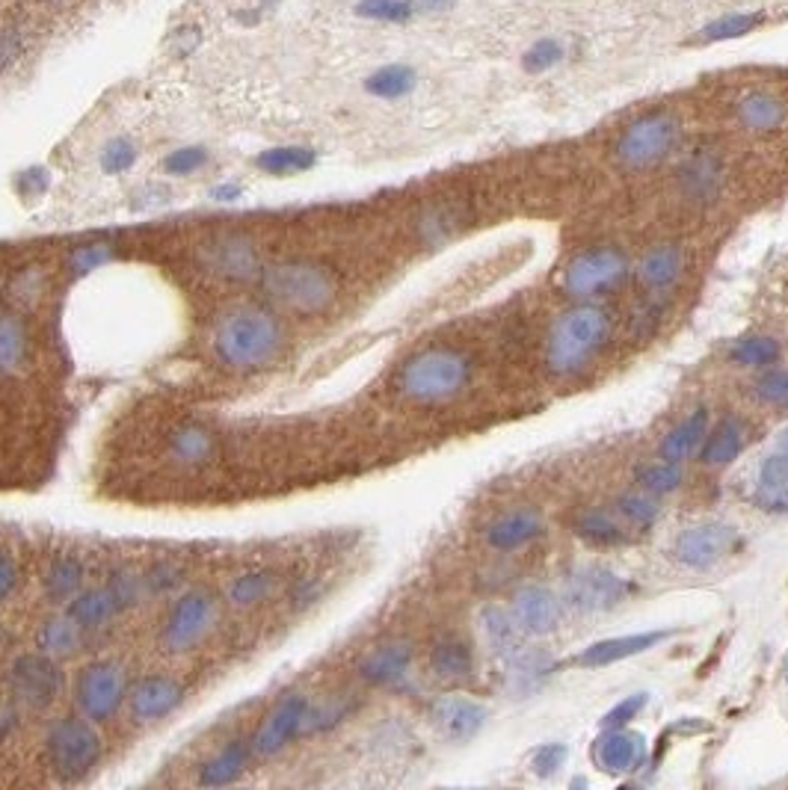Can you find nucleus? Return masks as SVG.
Masks as SVG:
<instances>
[{"label": "nucleus", "instance_id": "nucleus-1", "mask_svg": "<svg viewBox=\"0 0 788 790\" xmlns=\"http://www.w3.org/2000/svg\"><path fill=\"white\" fill-rule=\"evenodd\" d=\"M208 349L229 373H255L270 368L285 349V326L261 305H234L211 326Z\"/></svg>", "mask_w": 788, "mask_h": 790}, {"label": "nucleus", "instance_id": "nucleus-2", "mask_svg": "<svg viewBox=\"0 0 788 790\" xmlns=\"http://www.w3.org/2000/svg\"><path fill=\"white\" fill-rule=\"evenodd\" d=\"M261 294L267 296L276 308L294 314H321L335 303V278L333 273L315 261L291 257L279 261L261 270L259 276Z\"/></svg>", "mask_w": 788, "mask_h": 790}, {"label": "nucleus", "instance_id": "nucleus-3", "mask_svg": "<svg viewBox=\"0 0 788 790\" xmlns=\"http://www.w3.org/2000/svg\"><path fill=\"white\" fill-rule=\"evenodd\" d=\"M472 379V361L460 349L433 347L418 352L400 368V394L416 403H439L460 394Z\"/></svg>", "mask_w": 788, "mask_h": 790}, {"label": "nucleus", "instance_id": "nucleus-4", "mask_svg": "<svg viewBox=\"0 0 788 790\" xmlns=\"http://www.w3.org/2000/svg\"><path fill=\"white\" fill-rule=\"evenodd\" d=\"M104 755L95 723L86 717H60L45 731V763L56 781L77 784L93 776Z\"/></svg>", "mask_w": 788, "mask_h": 790}, {"label": "nucleus", "instance_id": "nucleus-5", "mask_svg": "<svg viewBox=\"0 0 788 790\" xmlns=\"http://www.w3.org/2000/svg\"><path fill=\"white\" fill-rule=\"evenodd\" d=\"M611 335V320L602 308L581 305L566 312L548 338V368L557 377H572L585 368L596 349Z\"/></svg>", "mask_w": 788, "mask_h": 790}, {"label": "nucleus", "instance_id": "nucleus-6", "mask_svg": "<svg viewBox=\"0 0 788 790\" xmlns=\"http://www.w3.org/2000/svg\"><path fill=\"white\" fill-rule=\"evenodd\" d=\"M128 675L116 661H93L77 672L75 678V705L86 719L111 723L119 708L128 702Z\"/></svg>", "mask_w": 788, "mask_h": 790}, {"label": "nucleus", "instance_id": "nucleus-7", "mask_svg": "<svg viewBox=\"0 0 788 790\" xmlns=\"http://www.w3.org/2000/svg\"><path fill=\"white\" fill-rule=\"evenodd\" d=\"M217 619V596L211 589H187L169 607L164 628H160V645L172 654H185L202 643Z\"/></svg>", "mask_w": 788, "mask_h": 790}, {"label": "nucleus", "instance_id": "nucleus-8", "mask_svg": "<svg viewBox=\"0 0 788 790\" xmlns=\"http://www.w3.org/2000/svg\"><path fill=\"white\" fill-rule=\"evenodd\" d=\"M7 689L21 708L45 710L63 693V670L45 652L19 654L7 670Z\"/></svg>", "mask_w": 788, "mask_h": 790}, {"label": "nucleus", "instance_id": "nucleus-9", "mask_svg": "<svg viewBox=\"0 0 788 790\" xmlns=\"http://www.w3.org/2000/svg\"><path fill=\"white\" fill-rule=\"evenodd\" d=\"M308 705L312 702L303 693H288V696L279 698L276 705L270 708L267 717H264V723L255 728V735L250 737L252 755L255 758H273L282 749H288L291 740H297L300 731H303Z\"/></svg>", "mask_w": 788, "mask_h": 790}, {"label": "nucleus", "instance_id": "nucleus-10", "mask_svg": "<svg viewBox=\"0 0 788 790\" xmlns=\"http://www.w3.org/2000/svg\"><path fill=\"white\" fill-rule=\"evenodd\" d=\"M679 125L670 116H647V119L634 122L626 134H622L617 155L626 166H650L655 160L668 155L670 148L676 146Z\"/></svg>", "mask_w": 788, "mask_h": 790}, {"label": "nucleus", "instance_id": "nucleus-11", "mask_svg": "<svg viewBox=\"0 0 788 790\" xmlns=\"http://www.w3.org/2000/svg\"><path fill=\"white\" fill-rule=\"evenodd\" d=\"M185 684L164 672H151L128 689V710L137 723H160L185 705Z\"/></svg>", "mask_w": 788, "mask_h": 790}, {"label": "nucleus", "instance_id": "nucleus-12", "mask_svg": "<svg viewBox=\"0 0 788 790\" xmlns=\"http://www.w3.org/2000/svg\"><path fill=\"white\" fill-rule=\"evenodd\" d=\"M202 267L208 273L229 282H252L261 276V257L259 249L250 238L241 234H225L202 246Z\"/></svg>", "mask_w": 788, "mask_h": 790}, {"label": "nucleus", "instance_id": "nucleus-13", "mask_svg": "<svg viewBox=\"0 0 788 790\" xmlns=\"http://www.w3.org/2000/svg\"><path fill=\"white\" fill-rule=\"evenodd\" d=\"M626 276V257L617 249H593L578 255L566 270V291L576 296L596 294Z\"/></svg>", "mask_w": 788, "mask_h": 790}, {"label": "nucleus", "instance_id": "nucleus-14", "mask_svg": "<svg viewBox=\"0 0 788 790\" xmlns=\"http://www.w3.org/2000/svg\"><path fill=\"white\" fill-rule=\"evenodd\" d=\"M735 545L733 527L726 524H696L676 539V560L687 569H708L729 554Z\"/></svg>", "mask_w": 788, "mask_h": 790}, {"label": "nucleus", "instance_id": "nucleus-15", "mask_svg": "<svg viewBox=\"0 0 788 790\" xmlns=\"http://www.w3.org/2000/svg\"><path fill=\"white\" fill-rule=\"evenodd\" d=\"M626 589H629L626 580L611 575V571L587 569L569 578L566 598H569V604L576 607V610L593 613V610H608V607L620 604L622 598H626Z\"/></svg>", "mask_w": 788, "mask_h": 790}, {"label": "nucleus", "instance_id": "nucleus-16", "mask_svg": "<svg viewBox=\"0 0 788 790\" xmlns=\"http://www.w3.org/2000/svg\"><path fill=\"white\" fill-rule=\"evenodd\" d=\"M125 613V604L119 601V596L113 592L107 583L95 589H81L69 604H65V617L72 619L77 628H84L86 634L90 631H102L111 622Z\"/></svg>", "mask_w": 788, "mask_h": 790}, {"label": "nucleus", "instance_id": "nucleus-17", "mask_svg": "<svg viewBox=\"0 0 788 790\" xmlns=\"http://www.w3.org/2000/svg\"><path fill=\"white\" fill-rule=\"evenodd\" d=\"M430 717L451 740H472L486 723V708L465 696H445L433 705Z\"/></svg>", "mask_w": 788, "mask_h": 790}, {"label": "nucleus", "instance_id": "nucleus-18", "mask_svg": "<svg viewBox=\"0 0 788 790\" xmlns=\"http://www.w3.org/2000/svg\"><path fill=\"white\" fill-rule=\"evenodd\" d=\"M513 619L519 622L525 634H551L560 622V604L557 598L543 587L522 589L513 604Z\"/></svg>", "mask_w": 788, "mask_h": 790}, {"label": "nucleus", "instance_id": "nucleus-19", "mask_svg": "<svg viewBox=\"0 0 788 790\" xmlns=\"http://www.w3.org/2000/svg\"><path fill=\"white\" fill-rule=\"evenodd\" d=\"M86 566L77 554H54L42 571V592L51 604H69L84 589Z\"/></svg>", "mask_w": 788, "mask_h": 790}, {"label": "nucleus", "instance_id": "nucleus-20", "mask_svg": "<svg viewBox=\"0 0 788 790\" xmlns=\"http://www.w3.org/2000/svg\"><path fill=\"white\" fill-rule=\"evenodd\" d=\"M252 758H255V755H252L250 740H243V737L229 740L220 752L213 755L211 761L202 763L196 784H202V788H223V784H234V781L243 776V770L250 767Z\"/></svg>", "mask_w": 788, "mask_h": 790}, {"label": "nucleus", "instance_id": "nucleus-21", "mask_svg": "<svg viewBox=\"0 0 788 790\" xmlns=\"http://www.w3.org/2000/svg\"><path fill=\"white\" fill-rule=\"evenodd\" d=\"M668 631H650V634H634V636H617V640H602V643L590 645L585 654H578L576 666L593 670V666H608V663L626 661L634 654L647 652L652 645H659L661 640H668Z\"/></svg>", "mask_w": 788, "mask_h": 790}, {"label": "nucleus", "instance_id": "nucleus-22", "mask_svg": "<svg viewBox=\"0 0 788 790\" xmlns=\"http://www.w3.org/2000/svg\"><path fill=\"white\" fill-rule=\"evenodd\" d=\"M409 663H412V649L407 643H389L374 649L359 663V675L374 687H389V684H398L407 675Z\"/></svg>", "mask_w": 788, "mask_h": 790}, {"label": "nucleus", "instance_id": "nucleus-23", "mask_svg": "<svg viewBox=\"0 0 788 790\" xmlns=\"http://www.w3.org/2000/svg\"><path fill=\"white\" fill-rule=\"evenodd\" d=\"M33 356V338L15 314H0V377H19Z\"/></svg>", "mask_w": 788, "mask_h": 790}, {"label": "nucleus", "instance_id": "nucleus-24", "mask_svg": "<svg viewBox=\"0 0 788 790\" xmlns=\"http://www.w3.org/2000/svg\"><path fill=\"white\" fill-rule=\"evenodd\" d=\"M596 761L608 772H629L643 761V737L631 735L626 728H605L602 740L596 746Z\"/></svg>", "mask_w": 788, "mask_h": 790}, {"label": "nucleus", "instance_id": "nucleus-25", "mask_svg": "<svg viewBox=\"0 0 788 790\" xmlns=\"http://www.w3.org/2000/svg\"><path fill=\"white\" fill-rule=\"evenodd\" d=\"M539 515L534 509H519V513H511L498 518L486 530V543L495 548V551H513V548H522L528 545L530 539L539 536Z\"/></svg>", "mask_w": 788, "mask_h": 790}, {"label": "nucleus", "instance_id": "nucleus-26", "mask_svg": "<svg viewBox=\"0 0 788 790\" xmlns=\"http://www.w3.org/2000/svg\"><path fill=\"white\" fill-rule=\"evenodd\" d=\"M756 504L768 513H788V453H774L765 460L756 483Z\"/></svg>", "mask_w": 788, "mask_h": 790}, {"label": "nucleus", "instance_id": "nucleus-27", "mask_svg": "<svg viewBox=\"0 0 788 790\" xmlns=\"http://www.w3.org/2000/svg\"><path fill=\"white\" fill-rule=\"evenodd\" d=\"M167 451L178 465L196 468V465H204L213 456V435L199 423H185V426L172 430Z\"/></svg>", "mask_w": 788, "mask_h": 790}, {"label": "nucleus", "instance_id": "nucleus-28", "mask_svg": "<svg viewBox=\"0 0 788 790\" xmlns=\"http://www.w3.org/2000/svg\"><path fill=\"white\" fill-rule=\"evenodd\" d=\"M86 631L77 628L72 619L65 617H54L42 622L36 631V649L39 652L51 654V657H65V654H75L81 645H84Z\"/></svg>", "mask_w": 788, "mask_h": 790}, {"label": "nucleus", "instance_id": "nucleus-29", "mask_svg": "<svg viewBox=\"0 0 788 790\" xmlns=\"http://www.w3.org/2000/svg\"><path fill=\"white\" fill-rule=\"evenodd\" d=\"M483 634L490 640V645L495 649V654L516 661L525 649H522V628L513 617H507L504 610H483Z\"/></svg>", "mask_w": 788, "mask_h": 790}, {"label": "nucleus", "instance_id": "nucleus-30", "mask_svg": "<svg viewBox=\"0 0 788 790\" xmlns=\"http://www.w3.org/2000/svg\"><path fill=\"white\" fill-rule=\"evenodd\" d=\"M472 666H474L472 649H469L463 640H456V636L439 640V643L433 645V652H430V670L437 672L439 678L445 681L469 678V675H472Z\"/></svg>", "mask_w": 788, "mask_h": 790}, {"label": "nucleus", "instance_id": "nucleus-31", "mask_svg": "<svg viewBox=\"0 0 788 790\" xmlns=\"http://www.w3.org/2000/svg\"><path fill=\"white\" fill-rule=\"evenodd\" d=\"M705 426H708V414H705L703 409L691 414L687 421L679 423L676 430L670 432L668 439H664V444H661V460L664 462L687 460V456L703 444Z\"/></svg>", "mask_w": 788, "mask_h": 790}, {"label": "nucleus", "instance_id": "nucleus-32", "mask_svg": "<svg viewBox=\"0 0 788 790\" xmlns=\"http://www.w3.org/2000/svg\"><path fill=\"white\" fill-rule=\"evenodd\" d=\"M356 708V702L347 696H333L326 702H312L306 710V719H303V731L300 737H315L324 735V731H333L335 726H342L344 719L350 717V710Z\"/></svg>", "mask_w": 788, "mask_h": 790}, {"label": "nucleus", "instance_id": "nucleus-33", "mask_svg": "<svg viewBox=\"0 0 788 790\" xmlns=\"http://www.w3.org/2000/svg\"><path fill=\"white\" fill-rule=\"evenodd\" d=\"M273 589H276V571L270 569H252V571H243L241 578H234L232 583H229V601H232L234 607H255L261 604V601H267L270 596H273Z\"/></svg>", "mask_w": 788, "mask_h": 790}, {"label": "nucleus", "instance_id": "nucleus-34", "mask_svg": "<svg viewBox=\"0 0 788 790\" xmlns=\"http://www.w3.org/2000/svg\"><path fill=\"white\" fill-rule=\"evenodd\" d=\"M742 447H744L742 423L733 421V418H726V421L717 426V432H714L712 439H708V444H705L703 462L708 465V468H724V465H729V462L742 453Z\"/></svg>", "mask_w": 788, "mask_h": 790}, {"label": "nucleus", "instance_id": "nucleus-35", "mask_svg": "<svg viewBox=\"0 0 788 790\" xmlns=\"http://www.w3.org/2000/svg\"><path fill=\"white\" fill-rule=\"evenodd\" d=\"M679 270H682V255H679V249L659 246L643 257V264H640V278H643L650 287H668L670 282H676Z\"/></svg>", "mask_w": 788, "mask_h": 790}, {"label": "nucleus", "instance_id": "nucleus-36", "mask_svg": "<svg viewBox=\"0 0 788 790\" xmlns=\"http://www.w3.org/2000/svg\"><path fill=\"white\" fill-rule=\"evenodd\" d=\"M782 113H786L782 110V104H779L774 95L765 93L747 95L742 107H738V116H742V122L750 130L777 128V125H782Z\"/></svg>", "mask_w": 788, "mask_h": 790}, {"label": "nucleus", "instance_id": "nucleus-37", "mask_svg": "<svg viewBox=\"0 0 788 790\" xmlns=\"http://www.w3.org/2000/svg\"><path fill=\"white\" fill-rule=\"evenodd\" d=\"M259 169H264L267 175H294L303 172L308 166L315 164V151L303 146H282L270 148L264 155H259Z\"/></svg>", "mask_w": 788, "mask_h": 790}, {"label": "nucleus", "instance_id": "nucleus-38", "mask_svg": "<svg viewBox=\"0 0 788 790\" xmlns=\"http://www.w3.org/2000/svg\"><path fill=\"white\" fill-rule=\"evenodd\" d=\"M365 86L377 98H400L416 86V72L407 65H386L380 72H374Z\"/></svg>", "mask_w": 788, "mask_h": 790}, {"label": "nucleus", "instance_id": "nucleus-39", "mask_svg": "<svg viewBox=\"0 0 788 790\" xmlns=\"http://www.w3.org/2000/svg\"><path fill=\"white\" fill-rule=\"evenodd\" d=\"M185 578H187L185 566H178V562H172V560L151 562L149 569L143 571V583H146V592H149V598L172 596L176 589L185 587Z\"/></svg>", "mask_w": 788, "mask_h": 790}, {"label": "nucleus", "instance_id": "nucleus-40", "mask_svg": "<svg viewBox=\"0 0 788 790\" xmlns=\"http://www.w3.org/2000/svg\"><path fill=\"white\" fill-rule=\"evenodd\" d=\"M576 534L581 536L585 543L599 545V548H605V545L622 543L620 524L613 522L608 513H585L576 522Z\"/></svg>", "mask_w": 788, "mask_h": 790}, {"label": "nucleus", "instance_id": "nucleus-41", "mask_svg": "<svg viewBox=\"0 0 788 790\" xmlns=\"http://www.w3.org/2000/svg\"><path fill=\"white\" fill-rule=\"evenodd\" d=\"M779 359V344L768 335H753V338L738 340L733 347V361L747 365V368H765Z\"/></svg>", "mask_w": 788, "mask_h": 790}, {"label": "nucleus", "instance_id": "nucleus-42", "mask_svg": "<svg viewBox=\"0 0 788 790\" xmlns=\"http://www.w3.org/2000/svg\"><path fill=\"white\" fill-rule=\"evenodd\" d=\"M107 587L119 596V601L125 604V610L130 607L143 604V598H149L146 592V583H143V571H134L128 566H116V569L107 575Z\"/></svg>", "mask_w": 788, "mask_h": 790}, {"label": "nucleus", "instance_id": "nucleus-43", "mask_svg": "<svg viewBox=\"0 0 788 790\" xmlns=\"http://www.w3.org/2000/svg\"><path fill=\"white\" fill-rule=\"evenodd\" d=\"M721 185V169L712 157H696L685 166V187L691 196H712Z\"/></svg>", "mask_w": 788, "mask_h": 790}, {"label": "nucleus", "instance_id": "nucleus-44", "mask_svg": "<svg viewBox=\"0 0 788 790\" xmlns=\"http://www.w3.org/2000/svg\"><path fill=\"white\" fill-rule=\"evenodd\" d=\"M116 252H113L111 243H86V246H77L72 255H69V267L75 276H86L93 270H102L104 264H111Z\"/></svg>", "mask_w": 788, "mask_h": 790}, {"label": "nucleus", "instance_id": "nucleus-45", "mask_svg": "<svg viewBox=\"0 0 788 790\" xmlns=\"http://www.w3.org/2000/svg\"><path fill=\"white\" fill-rule=\"evenodd\" d=\"M359 15L374 21H389V24H400V21L412 19V3L409 0H363L356 7Z\"/></svg>", "mask_w": 788, "mask_h": 790}, {"label": "nucleus", "instance_id": "nucleus-46", "mask_svg": "<svg viewBox=\"0 0 788 790\" xmlns=\"http://www.w3.org/2000/svg\"><path fill=\"white\" fill-rule=\"evenodd\" d=\"M679 474L676 462H661V465H652V468L640 471V486L652 492V495H664V492H673L679 486Z\"/></svg>", "mask_w": 788, "mask_h": 790}, {"label": "nucleus", "instance_id": "nucleus-47", "mask_svg": "<svg viewBox=\"0 0 788 790\" xmlns=\"http://www.w3.org/2000/svg\"><path fill=\"white\" fill-rule=\"evenodd\" d=\"M134 160H137V146L130 139H113L111 146L102 151V169L107 175L128 172Z\"/></svg>", "mask_w": 788, "mask_h": 790}, {"label": "nucleus", "instance_id": "nucleus-48", "mask_svg": "<svg viewBox=\"0 0 788 790\" xmlns=\"http://www.w3.org/2000/svg\"><path fill=\"white\" fill-rule=\"evenodd\" d=\"M756 394L770 405H788V373L786 370H765L756 379Z\"/></svg>", "mask_w": 788, "mask_h": 790}, {"label": "nucleus", "instance_id": "nucleus-49", "mask_svg": "<svg viewBox=\"0 0 788 790\" xmlns=\"http://www.w3.org/2000/svg\"><path fill=\"white\" fill-rule=\"evenodd\" d=\"M204 164H208V151L199 146H187L176 148V151L164 160V169H167L169 175H193L199 172Z\"/></svg>", "mask_w": 788, "mask_h": 790}, {"label": "nucleus", "instance_id": "nucleus-50", "mask_svg": "<svg viewBox=\"0 0 788 790\" xmlns=\"http://www.w3.org/2000/svg\"><path fill=\"white\" fill-rule=\"evenodd\" d=\"M324 580L315 578V575H303L288 587V607L291 610H306L315 601H321L324 596Z\"/></svg>", "mask_w": 788, "mask_h": 790}, {"label": "nucleus", "instance_id": "nucleus-51", "mask_svg": "<svg viewBox=\"0 0 788 790\" xmlns=\"http://www.w3.org/2000/svg\"><path fill=\"white\" fill-rule=\"evenodd\" d=\"M759 19L761 15H729V19L708 24V28L703 30V39L705 42H717V39L742 36V33H747V30L756 28V21Z\"/></svg>", "mask_w": 788, "mask_h": 790}, {"label": "nucleus", "instance_id": "nucleus-52", "mask_svg": "<svg viewBox=\"0 0 788 790\" xmlns=\"http://www.w3.org/2000/svg\"><path fill=\"white\" fill-rule=\"evenodd\" d=\"M620 513L634 524H650L655 513H659V506L647 495H626L620 501Z\"/></svg>", "mask_w": 788, "mask_h": 790}, {"label": "nucleus", "instance_id": "nucleus-53", "mask_svg": "<svg viewBox=\"0 0 788 790\" xmlns=\"http://www.w3.org/2000/svg\"><path fill=\"white\" fill-rule=\"evenodd\" d=\"M643 705H647V696H640V693L638 696L626 698V702H620L617 708L605 714L602 726L605 728H626V723H631V719L638 717L640 710H643Z\"/></svg>", "mask_w": 788, "mask_h": 790}, {"label": "nucleus", "instance_id": "nucleus-54", "mask_svg": "<svg viewBox=\"0 0 788 790\" xmlns=\"http://www.w3.org/2000/svg\"><path fill=\"white\" fill-rule=\"evenodd\" d=\"M19 583H21L19 560H15L10 551H0V601H7V598L19 589Z\"/></svg>", "mask_w": 788, "mask_h": 790}, {"label": "nucleus", "instance_id": "nucleus-55", "mask_svg": "<svg viewBox=\"0 0 788 790\" xmlns=\"http://www.w3.org/2000/svg\"><path fill=\"white\" fill-rule=\"evenodd\" d=\"M21 728V705L15 698H3L0 702V744H7L19 735Z\"/></svg>", "mask_w": 788, "mask_h": 790}, {"label": "nucleus", "instance_id": "nucleus-56", "mask_svg": "<svg viewBox=\"0 0 788 790\" xmlns=\"http://www.w3.org/2000/svg\"><path fill=\"white\" fill-rule=\"evenodd\" d=\"M560 45L557 42H539L537 48H530L528 56H525V65H528V72H543V69H548L551 63H557L560 60Z\"/></svg>", "mask_w": 788, "mask_h": 790}, {"label": "nucleus", "instance_id": "nucleus-57", "mask_svg": "<svg viewBox=\"0 0 788 790\" xmlns=\"http://www.w3.org/2000/svg\"><path fill=\"white\" fill-rule=\"evenodd\" d=\"M566 758V749L564 746H543L537 755H534V770H537V776H551V772L560 770V763H564Z\"/></svg>", "mask_w": 788, "mask_h": 790}, {"label": "nucleus", "instance_id": "nucleus-58", "mask_svg": "<svg viewBox=\"0 0 788 790\" xmlns=\"http://www.w3.org/2000/svg\"><path fill=\"white\" fill-rule=\"evenodd\" d=\"M19 187L24 193H42L48 187V172L45 169H28V172L19 178Z\"/></svg>", "mask_w": 788, "mask_h": 790}, {"label": "nucleus", "instance_id": "nucleus-59", "mask_svg": "<svg viewBox=\"0 0 788 790\" xmlns=\"http://www.w3.org/2000/svg\"><path fill=\"white\" fill-rule=\"evenodd\" d=\"M238 193H241V190H238V187H232V185L217 187V190H213V199H217V202H232V199H238Z\"/></svg>", "mask_w": 788, "mask_h": 790}, {"label": "nucleus", "instance_id": "nucleus-60", "mask_svg": "<svg viewBox=\"0 0 788 790\" xmlns=\"http://www.w3.org/2000/svg\"><path fill=\"white\" fill-rule=\"evenodd\" d=\"M782 451L788 453V432H786V435H782Z\"/></svg>", "mask_w": 788, "mask_h": 790}]
</instances>
